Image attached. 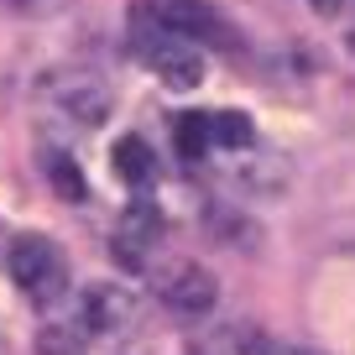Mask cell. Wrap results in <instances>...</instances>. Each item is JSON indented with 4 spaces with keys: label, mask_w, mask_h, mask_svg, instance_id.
Listing matches in <instances>:
<instances>
[{
    "label": "cell",
    "mask_w": 355,
    "mask_h": 355,
    "mask_svg": "<svg viewBox=\"0 0 355 355\" xmlns=\"http://www.w3.org/2000/svg\"><path fill=\"white\" fill-rule=\"evenodd\" d=\"M136 53H141V63L152 68L173 94H189V89H199L204 78H209V63H204L199 42H189V37L146 21L141 11H136Z\"/></svg>",
    "instance_id": "obj_1"
},
{
    "label": "cell",
    "mask_w": 355,
    "mask_h": 355,
    "mask_svg": "<svg viewBox=\"0 0 355 355\" xmlns=\"http://www.w3.org/2000/svg\"><path fill=\"white\" fill-rule=\"evenodd\" d=\"M6 266H11V282L32 303H58L68 293V261L47 235H16L6 251Z\"/></svg>",
    "instance_id": "obj_2"
},
{
    "label": "cell",
    "mask_w": 355,
    "mask_h": 355,
    "mask_svg": "<svg viewBox=\"0 0 355 355\" xmlns=\"http://www.w3.org/2000/svg\"><path fill=\"white\" fill-rule=\"evenodd\" d=\"M157 298H162L167 313L178 319H209L214 303H220V282H214L209 266L199 261H173L157 272Z\"/></svg>",
    "instance_id": "obj_3"
},
{
    "label": "cell",
    "mask_w": 355,
    "mask_h": 355,
    "mask_svg": "<svg viewBox=\"0 0 355 355\" xmlns=\"http://www.w3.org/2000/svg\"><path fill=\"white\" fill-rule=\"evenodd\" d=\"M162 230H167L162 209L152 199H131L121 209V220H115V230H110V256L121 266H131V272H146L157 245H162Z\"/></svg>",
    "instance_id": "obj_4"
},
{
    "label": "cell",
    "mask_w": 355,
    "mask_h": 355,
    "mask_svg": "<svg viewBox=\"0 0 355 355\" xmlns=\"http://www.w3.org/2000/svg\"><path fill=\"white\" fill-rule=\"evenodd\" d=\"M136 324V293L125 282H89L78 293V329L94 334V340H110L125 334Z\"/></svg>",
    "instance_id": "obj_5"
},
{
    "label": "cell",
    "mask_w": 355,
    "mask_h": 355,
    "mask_svg": "<svg viewBox=\"0 0 355 355\" xmlns=\"http://www.w3.org/2000/svg\"><path fill=\"white\" fill-rule=\"evenodd\" d=\"M141 16H146V21H157V26H167V32H178V37H189V42H199V47L230 37L225 16L214 11L209 0H146Z\"/></svg>",
    "instance_id": "obj_6"
},
{
    "label": "cell",
    "mask_w": 355,
    "mask_h": 355,
    "mask_svg": "<svg viewBox=\"0 0 355 355\" xmlns=\"http://www.w3.org/2000/svg\"><path fill=\"white\" fill-rule=\"evenodd\" d=\"M47 94H53L63 121H78V125H89V131L105 125V115H110V89L94 73H63L58 84H47Z\"/></svg>",
    "instance_id": "obj_7"
},
{
    "label": "cell",
    "mask_w": 355,
    "mask_h": 355,
    "mask_svg": "<svg viewBox=\"0 0 355 355\" xmlns=\"http://www.w3.org/2000/svg\"><path fill=\"white\" fill-rule=\"evenodd\" d=\"M110 167H115V178H121L125 189H146L157 178V152L141 141V136H121L115 152H110Z\"/></svg>",
    "instance_id": "obj_8"
},
{
    "label": "cell",
    "mask_w": 355,
    "mask_h": 355,
    "mask_svg": "<svg viewBox=\"0 0 355 355\" xmlns=\"http://www.w3.org/2000/svg\"><path fill=\"white\" fill-rule=\"evenodd\" d=\"M256 141V125L241 110H209V146L214 152H245Z\"/></svg>",
    "instance_id": "obj_9"
},
{
    "label": "cell",
    "mask_w": 355,
    "mask_h": 355,
    "mask_svg": "<svg viewBox=\"0 0 355 355\" xmlns=\"http://www.w3.org/2000/svg\"><path fill=\"white\" fill-rule=\"evenodd\" d=\"M42 167H47L53 189L63 193L68 204H84V199H89V189H84V173H78V162H73V157H63V152H47V157H42Z\"/></svg>",
    "instance_id": "obj_10"
},
{
    "label": "cell",
    "mask_w": 355,
    "mask_h": 355,
    "mask_svg": "<svg viewBox=\"0 0 355 355\" xmlns=\"http://www.w3.org/2000/svg\"><path fill=\"white\" fill-rule=\"evenodd\" d=\"M178 152L189 157V162H199L204 152H214L209 146V115H178Z\"/></svg>",
    "instance_id": "obj_11"
},
{
    "label": "cell",
    "mask_w": 355,
    "mask_h": 355,
    "mask_svg": "<svg viewBox=\"0 0 355 355\" xmlns=\"http://www.w3.org/2000/svg\"><path fill=\"white\" fill-rule=\"evenodd\" d=\"M324 11H340V6H355V0H319Z\"/></svg>",
    "instance_id": "obj_12"
},
{
    "label": "cell",
    "mask_w": 355,
    "mask_h": 355,
    "mask_svg": "<svg viewBox=\"0 0 355 355\" xmlns=\"http://www.w3.org/2000/svg\"><path fill=\"white\" fill-rule=\"evenodd\" d=\"M272 355H309V350H272Z\"/></svg>",
    "instance_id": "obj_13"
},
{
    "label": "cell",
    "mask_w": 355,
    "mask_h": 355,
    "mask_svg": "<svg viewBox=\"0 0 355 355\" xmlns=\"http://www.w3.org/2000/svg\"><path fill=\"white\" fill-rule=\"evenodd\" d=\"M189 355H209V350H189Z\"/></svg>",
    "instance_id": "obj_14"
}]
</instances>
